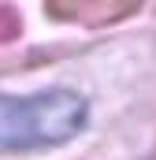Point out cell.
<instances>
[{
  "instance_id": "2",
  "label": "cell",
  "mask_w": 156,
  "mask_h": 160,
  "mask_svg": "<svg viewBox=\"0 0 156 160\" xmlns=\"http://www.w3.org/2000/svg\"><path fill=\"white\" fill-rule=\"evenodd\" d=\"M52 19H75L85 26H100V22H112L134 11V4H108V0H97V4H48L45 8Z\"/></svg>"
},
{
  "instance_id": "3",
  "label": "cell",
  "mask_w": 156,
  "mask_h": 160,
  "mask_svg": "<svg viewBox=\"0 0 156 160\" xmlns=\"http://www.w3.org/2000/svg\"><path fill=\"white\" fill-rule=\"evenodd\" d=\"M19 30H22V22H19V15L11 11V8H0V45L11 38H19Z\"/></svg>"
},
{
  "instance_id": "1",
  "label": "cell",
  "mask_w": 156,
  "mask_h": 160,
  "mask_svg": "<svg viewBox=\"0 0 156 160\" xmlns=\"http://www.w3.org/2000/svg\"><path fill=\"white\" fill-rule=\"evenodd\" d=\"M85 127V101L71 89H48L26 101L0 97V145L34 149L75 138Z\"/></svg>"
}]
</instances>
